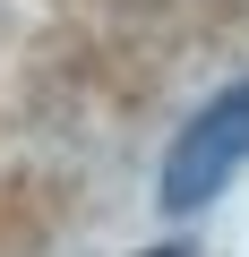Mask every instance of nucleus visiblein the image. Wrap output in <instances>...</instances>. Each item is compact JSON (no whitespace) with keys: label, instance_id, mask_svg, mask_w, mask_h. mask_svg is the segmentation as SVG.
<instances>
[{"label":"nucleus","instance_id":"obj_1","mask_svg":"<svg viewBox=\"0 0 249 257\" xmlns=\"http://www.w3.org/2000/svg\"><path fill=\"white\" fill-rule=\"evenodd\" d=\"M249 172V77H232V86H215L198 111H189V128L163 146V172H155V206L172 214V223H189V214H206L232 180Z\"/></svg>","mask_w":249,"mask_h":257},{"label":"nucleus","instance_id":"obj_2","mask_svg":"<svg viewBox=\"0 0 249 257\" xmlns=\"http://www.w3.org/2000/svg\"><path fill=\"white\" fill-rule=\"evenodd\" d=\"M138 257H198L189 240H155V248H138Z\"/></svg>","mask_w":249,"mask_h":257}]
</instances>
